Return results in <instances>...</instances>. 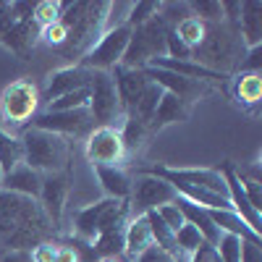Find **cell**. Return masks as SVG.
<instances>
[{
    "instance_id": "60d3db41",
    "label": "cell",
    "mask_w": 262,
    "mask_h": 262,
    "mask_svg": "<svg viewBox=\"0 0 262 262\" xmlns=\"http://www.w3.org/2000/svg\"><path fill=\"white\" fill-rule=\"evenodd\" d=\"M39 42L48 45V48H63L66 42H69V32H66V27L60 24V18L39 29Z\"/></svg>"
},
{
    "instance_id": "cb8c5ba5",
    "label": "cell",
    "mask_w": 262,
    "mask_h": 262,
    "mask_svg": "<svg viewBox=\"0 0 262 262\" xmlns=\"http://www.w3.org/2000/svg\"><path fill=\"white\" fill-rule=\"evenodd\" d=\"M149 247H155V242H152V233H149L147 215L128 217L126 231H123V254L134 262V259H137L142 252H147Z\"/></svg>"
},
{
    "instance_id": "603a6c76",
    "label": "cell",
    "mask_w": 262,
    "mask_h": 262,
    "mask_svg": "<svg viewBox=\"0 0 262 262\" xmlns=\"http://www.w3.org/2000/svg\"><path fill=\"white\" fill-rule=\"evenodd\" d=\"M95 176L111 200H128L131 194V173L123 165H92Z\"/></svg>"
},
{
    "instance_id": "30bf717a",
    "label": "cell",
    "mask_w": 262,
    "mask_h": 262,
    "mask_svg": "<svg viewBox=\"0 0 262 262\" xmlns=\"http://www.w3.org/2000/svg\"><path fill=\"white\" fill-rule=\"evenodd\" d=\"M142 173L158 176L163 181H168L170 186H196V189H207L215 194L228 196V186L221 168H176V165H149V168H139Z\"/></svg>"
},
{
    "instance_id": "681fc988",
    "label": "cell",
    "mask_w": 262,
    "mask_h": 262,
    "mask_svg": "<svg viewBox=\"0 0 262 262\" xmlns=\"http://www.w3.org/2000/svg\"><path fill=\"white\" fill-rule=\"evenodd\" d=\"M55 262H81V254H79L74 247H60V244H58Z\"/></svg>"
},
{
    "instance_id": "277c9868",
    "label": "cell",
    "mask_w": 262,
    "mask_h": 262,
    "mask_svg": "<svg viewBox=\"0 0 262 262\" xmlns=\"http://www.w3.org/2000/svg\"><path fill=\"white\" fill-rule=\"evenodd\" d=\"M37 113H39V90L34 81L16 79L0 95V121H3L0 128L11 131V134L24 131Z\"/></svg>"
},
{
    "instance_id": "7dc6e473",
    "label": "cell",
    "mask_w": 262,
    "mask_h": 262,
    "mask_svg": "<svg viewBox=\"0 0 262 262\" xmlns=\"http://www.w3.org/2000/svg\"><path fill=\"white\" fill-rule=\"evenodd\" d=\"M242 262H262V244L242 238Z\"/></svg>"
},
{
    "instance_id": "d590c367",
    "label": "cell",
    "mask_w": 262,
    "mask_h": 262,
    "mask_svg": "<svg viewBox=\"0 0 262 262\" xmlns=\"http://www.w3.org/2000/svg\"><path fill=\"white\" fill-rule=\"evenodd\" d=\"M90 105V86L86 90H76V92H69L53 102L45 105V111H81V107Z\"/></svg>"
},
{
    "instance_id": "e575fe53",
    "label": "cell",
    "mask_w": 262,
    "mask_h": 262,
    "mask_svg": "<svg viewBox=\"0 0 262 262\" xmlns=\"http://www.w3.org/2000/svg\"><path fill=\"white\" fill-rule=\"evenodd\" d=\"M186 6H189L191 16H196L200 21H212V24L223 21V3L221 0H191Z\"/></svg>"
},
{
    "instance_id": "52a82bcc",
    "label": "cell",
    "mask_w": 262,
    "mask_h": 262,
    "mask_svg": "<svg viewBox=\"0 0 262 262\" xmlns=\"http://www.w3.org/2000/svg\"><path fill=\"white\" fill-rule=\"evenodd\" d=\"M163 55H165V21L155 16L147 24L131 29L121 66L123 69H144V66H149L155 58Z\"/></svg>"
},
{
    "instance_id": "7402d4cb",
    "label": "cell",
    "mask_w": 262,
    "mask_h": 262,
    "mask_svg": "<svg viewBox=\"0 0 262 262\" xmlns=\"http://www.w3.org/2000/svg\"><path fill=\"white\" fill-rule=\"evenodd\" d=\"M189 116H191L189 105H184L179 97L163 92V97L158 102V111H155V116H152V121H149V134H158V131H163V128H168L173 123H184V121H189Z\"/></svg>"
},
{
    "instance_id": "3957f363",
    "label": "cell",
    "mask_w": 262,
    "mask_h": 262,
    "mask_svg": "<svg viewBox=\"0 0 262 262\" xmlns=\"http://www.w3.org/2000/svg\"><path fill=\"white\" fill-rule=\"evenodd\" d=\"M21 147H24V165L37 173H69L71 163V142L66 137L50 134L34 126L21 131Z\"/></svg>"
},
{
    "instance_id": "d6986e66",
    "label": "cell",
    "mask_w": 262,
    "mask_h": 262,
    "mask_svg": "<svg viewBox=\"0 0 262 262\" xmlns=\"http://www.w3.org/2000/svg\"><path fill=\"white\" fill-rule=\"evenodd\" d=\"M37 42H39V27L34 24L32 18L16 21V24L0 37V45H3L6 50H11L13 55H18V58H27L34 50Z\"/></svg>"
},
{
    "instance_id": "ee69618b",
    "label": "cell",
    "mask_w": 262,
    "mask_h": 262,
    "mask_svg": "<svg viewBox=\"0 0 262 262\" xmlns=\"http://www.w3.org/2000/svg\"><path fill=\"white\" fill-rule=\"evenodd\" d=\"M158 215L163 217V223H165L173 233H176V231L186 223V221H184V215H181V210H179L176 205H173V202H170V205H163V207L158 210Z\"/></svg>"
},
{
    "instance_id": "d6a6232c",
    "label": "cell",
    "mask_w": 262,
    "mask_h": 262,
    "mask_svg": "<svg viewBox=\"0 0 262 262\" xmlns=\"http://www.w3.org/2000/svg\"><path fill=\"white\" fill-rule=\"evenodd\" d=\"M147 215V223H149V233H152V242H155V247H160L163 252H176V244H173V233L165 223H163V217L158 215V210H149L144 212Z\"/></svg>"
},
{
    "instance_id": "ab89813d",
    "label": "cell",
    "mask_w": 262,
    "mask_h": 262,
    "mask_svg": "<svg viewBox=\"0 0 262 262\" xmlns=\"http://www.w3.org/2000/svg\"><path fill=\"white\" fill-rule=\"evenodd\" d=\"M217 254H221V262H242V238L223 233L221 242L215 244Z\"/></svg>"
},
{
    "instance_id": "bcb514c9",
    "label": "cell",
    "mask_w": 262,
    "mask_h": 262,
    "mask_svg": "<svg viewBox=\"0 0 262 262\" xmlns=\"http://www.w3.org/2000/svg\"><path fill=\"white\" fill-rule=\"evenodd\" d=\"M29 254H32V262H55L58 244H53V242H42V244L34 247Z\"/></svg>"
},
{
    "instance_id": "f546056e",
    "label": "cell",
    "mask_w": 262,
    "mask_h": 262,
    "mask_svg": "<svg viewBox=\"0 0 262 262\" xmlns=\"http://www.w3.org/2000/svg\"><path fill=\"white\" fill-rule=\"evenodd\" d=\"M233 97L238 105L254 107L262 100V76L259 74H236L233 79Z\"/></svg>"
},
{
    "instance_id": "ac0fdd59",
    "label": "cell",
    "mask_w": 262,
    "mask_h": 262,
    "mask_svg": "<svg viewBox=\"0 0 262 262\" xmlns=\"http://www.w3.org/2000/svg\"><path fill=\"white\" fill-rule=\"evenodd\" d=\"M111 76H113V84H116V92H118L123 113H131L137 100L142 97V92L147 90L149 79L144 76L142 69H123V66H116V69L111 71Z\"/></svg>"
},
{
    "instance_id": "7c38bea8",
    "label": "cell",
    "mask_w": 262,
    "mask_h": 262,
    "mask_svg": "<svg viewBox=\"0 0 262 262\" xmlns=\"http://www.w3.org/2000/svg\"><path fill=\"white\" fill-rule=\"evenodd\" d=\"M84 155L92 165H126L128 160L121 131L113 126H95L86 137Z\"/></svg>"
},
{
    "instance_id": "836d02e7",
    "label": "cell",
    "mask_w": 262,
    "mask_h": 262,
    "mask_svg": "<svg viewBox=\"0 0 262 262\" xmlns=\"http://www.w3.org/2000/svg\"><path fill=\"white\" fill-rule=\"evenodd\" d=\"M160 8H163V3H158V0H139V3L128 6L126 24L131 29H137V27L147 24V21H152L155 16H160Z\"/></svg>"
},
{
    "instance_id": "8d00e7d4",
    "label": "cell",
    "mask_w": 262,
    "mask_h": 262,
    "mask_svg": "<svg viewBox=\"0 0 262 262\" xmlns=\"http://www.w3.org/2000/svg\"><path fill=\"white\" fill-rule=\"evenodd\" d=\"M63 6H66V3H58V0H39V3H34L32 21H34L39 29H42V27H48V24H53V21L60 18Z\"/></svg>"
},
{
    "instance_id": "1f68e13d",
    "label": "cell",
    "mask_w": 262,
    "mask_h": 262,
    "mask_svg": "<svg viewBox=\"0 0 262 262\" xmlns=\"http://www.w3.org/2000/svg\"><path fill=\"white\" fill-rule=\"evenodd\" d=\"M160 97H163V90L158 84H147V90L142 92V97L137 100V105H134V113L139 121H144L147 123V128H149V121H152V116H155V111H158V102H160Z\"/></svg>"
},
{
    "instance_id": "4dcf8cb0",
    "label": "cell",
    "mask_w": 262,
    "mask_h": 262,
    "mask_svg": "<svg viewBox=\"0 0 262 262\" xmlns=\"http://www.w3.org/2000/svg\"><path fill=\"white\" fill-rule=\"evenodd\" d=\"M173 32H176V37L184 42L186 48L196 50L205 42V37H207V24L200 21L196 16H186V18H181L179 24L173 27Z\"/></svg>"
},
{
    "instance_id": "7bdbcfd3",
    "label": "cell",
    "mask_w": 262,
    "mask_h": 262,
    "mask_svg": "<svg viewBox=\"0 0 262 262\" xmlns=\"http://www.w3.org/2000/svg\"><path fill=\"white\" fill-rule=\"evenodd\" d=\"M262 69V45L249 48L244 58H238V74H259Z\"/></svg>"
},
{
    "instance_id": "9c48e42d",
    "label": "cell",
    "mask_w": 262,
    "mask_h": 262,
    "mask_svg": "<svg viewBox=\"0 0 262 262\" xmlns=\"http://www.w3.org/2000/svg\"><path fill=\"white\" fill-rule=\"evenodd\" d=\"M176 189L168 181L149 176V173L137 170V176H131V194H128V215H144L149 210H160L163 205L176 202Z\"/></svg>"
},
{
    "instance_id": "6da1fadb",
    "label": "cell",
    "mask_w": 262,
    "mask_h": 262,
    "mask_svg": "<svg viewBox=\"0 0 262 262\" xmlns=\"http://www.w3.org/2000/svg\"><path fill=\"white\" fill-rule=\"evenodd\" d=\"M53 223L32 196L0 189V247L6 252H32L53 242Z\"/></svg>"
},
{
    "instance_id": "44dd1931",
    "label": "cell",
    "mask_w": 262,
    "mask_h": 262,
    "mask_svg": "<svg viewBox=\"0 0 262 262\" xmlns=\"http://www.w3.org/2000/svg\"><path fill=\"white\" fill-rule=\"evenodd\" d=\"M0 189L37 200V196H39V189H42V173H37V170H32L29 165L21 163V165L13 168L11 173L0 176Z\"/></svg>"
},
{
    "instance_id": "d4e9b609",
    "label": "cell",
    "mask_w": 262,
    "mask_h": 262,
    "mask_svg": "<svg viewBox=\"0 0 262 262\" xmlns=\"http://www.w3.org/2000/svg\"><path fill=\"white\" fill-rule=\"evenodd\" d=\"M128 221H121L102 231L95 242L86 247L90 249V259H107V257H123V231Z\"/></svg>"
},
{
    "instance_id": "484cf974",
    "label": "cell",
    "mask_w": 262,
    "mask_h": 262,
    "mask_svg": "<svg viewBox=\"0 0 262 262\" xmlns=\"http://www.w3.org/2000/svg\"><path fill=\"white\" fill-rule=\"evenodd\" d=\"M176 205L179 210H181V215H184V221L189 223V226H194L196 231L202 233V238L205 242H210V244H217L221 242V231H217V226L210 221V212L205 210V207H196V205H191V202H186V200H181V196H176Z\"/></svg>"
},
{
    "instance_id": "7a4b0ae2",
    "label": "cell",
    "mask_w": 262,
    "mask_h": 262,
    "mask_svg": "<svg viewBox=\"0 0 262 262\" xmlns=\"http://www.w3.org/2000/svg\"><path fill=\"white\" fill-rule=\"evenodd\" d=\"M107 21H111V3H66L60 13V24L69 32V42L63 48L69 53L86 55L92 45L107 32Z\"/></svg>"
},
{
    "instance_id": "f35d334b",
    "label": "cell",
    "mask_w": 262,
    "mask_h": 262,
    "mask_svg": "<svg viewBox=\"0 0 262 262\" xmlns=\"http://www.w3.org/2000/svg\"><path fill=\"white\" fill-rule=\"evenodd\" d=\"M236 176H238V184H242V189H244V194H247L249 205H252L254 210L262 212V181L254 179V176H247V173L238 170V168H236Z\"/></svg>"
},
{
    "instance_id": "2e32d148",
    "label": "cell",
    "mask_w": 262,
    "mask_h": 262,
    "mask_svg": "<svg viewBox=\"0 0 262 262\" xmlns=\"http://www.w3.org/2000/svg\"><path fill=\"white\" fill-rule=\"evenodd\" d=\"M90 79H92V71L84 69L81 63L55 69L48 76V84H45V102H53V100L69 95V92H76V90H86Z\"/></svg>"
},
{
    "instance_id": "74e56055",
    "label": "cell",
    "mask_w": 262,
    "mask_h": 262,
    "mask_svg": "<svg viewBox=\"0 0 262 262\" xmlns=\"http://www.w3.org/2000/svg\"><path fill=\"white\" fill-rule=\"evenodd\" d=\"M202 242H205L202 233L196 231L194 226H189V223H184V226L176 231V236H173V244H176V249H179V252H184L186 257H189L196 247H200Z\"/></svg>"
},
{
    "instance_id": "b9f144b4",
    "label": "cell",
    "mask_w": 262,
    "mask_h": 262,
    "mask_svg": "<svg viewBox=\"0 0 262 262\" xmlns=\"http://www.w3.org/2000/svg\"><path fill=\"white\" fill-rule=\"evenodd\" d=\"M134 262H189V257H186L184 252H179V249L170 254V252H163L160 247H149V249L142 252Z\"/></svg>"
},
{
    "instance_id": "e0dca14e",
    "label": "cell",
    "mask_w": 262,
    "mask_h": 262,
    "mask_svg": "<svg viewBox=\"0 0 262 262\" xmlns=\"http://www.w3.org/2000/svg\"><path fill=\"white\" fill-rule=\"evenodd\" d=\"M221 173H223V179H226V186H228V200H231V207H233V212H238L244 217V223L252 228V231H262V212L259 210H254L252 205H249V200H247V194H244V189H242V184H238V176H236V165L231 163V160H226L223 165H221ZM262 236V233H259Z\"/></svg>"
},
{
    "instance_id": "9a60e30c",
    "label": "cell",
    "mask_w": 262,
    "mask_h": 262,
    "mask_svg": "<svg viewBox=\"0 0 262 262\" xmlns=\"http://www.w3.org/2000/svg\"><path fill=\"white\" fill-rule=\"evenodd\" d=\"M69 191H71L69 173H45V176H42V189H39L37 202L45 210L48 221L53 223L55 231L63 226L66 205H69Z\"/></svg>"
},
{
    "instance_id": "4fadbf2b",
    "label": "cell",
    "mask_w": 262,
    "mask_h": 262,
    "mask_svg": "<svg viewBox=\"0 0 262 262\" xmlns=\"http://www.w3.org/2000/svg\"><path fill=\"white\" fill-rule=\"evenodd\" d=\"M144 76L158 84L163 92L179 97L184 105H196L200 100L210 97L212 92V84H205V81H194V79H186V76H179V74H170V71H163V69H155V66H144Z\"/></svg>"
},
{
    "instance_id": "5b68a950",
    "label": "cell",
    "mask_w": 262,
    "mask_h": 262,
    "mask_svg": "<svg viewBox=\"0 0 262 262\" xmlns=\"http://www.w3.org/2000/svg\"><path fill=\"white\" fill-rule=\"evenodd\" d=\"M128 217L131 215H128L126 200H111V196H105V200H100L95 205H86V207L74 212V236L81 244L90 247L102 231H107L111 226H116L121 221H128Z\"/></svg>"
},
{
    "instance_id": "f1b7e54d",
    "label": "cell",
    "mask_w": 262,
    "mask_h": 262,
    "mask_svg": "<svg viewBox=\"0 0 262 262\" xmlns=\"http://www.w3.org/2000/svg\"><path fill=\"white\" fill-rule=\"evenodd\" d=\"M24 163V147H21V137L11 134V131L0 128V176L11 173Z\"/></svg>"
},
{
    "instance_id": "8992f818",
    "label": "cell",
    "mask_w": 262,
    "mask_h": 262,
    "mask_svg": "<svg viewBox=\"0 0 262 262\" xmlns=\"http://www.w3.org/2000/svg\"><path fill=\"white\" fill-rule=\"evenodd\" d=\"M238 29L231 27V24H223V27H212L207 29V37L200 48H196V63H202L205 69L210 71H217L228 76L233 71V66L238 63L236 53H238V39H236Z\"/></svg>"
},
{
    "instance_id": "5bb4252c",
    "label": "cell",
    "mask_w": 262,
    "mask_h": 262,
    "mask_svg": "<svg viewBox=\"0 0 262 262\" xmlns=\"http://www.w3.org/2000/svg\"><path fill=\"white\" fill-rule=\"evenodd\" d=\"M34 128H42V131H50V134H58V137H81L86 134L95 123H92V116L86 107H81V111H42L32 118Z\"/></svg>"
},
{
    "instance_id": "4316f807",
    "label": "cell",
    "mask_w": 262,
    "mask_h": 262,
    "mask_svg": "<svg viewBox=\"0 0 262 262\" xmlns=\"http://www.w3.org/2000/svg\"><path fill=\"white\" fill-rule=\"evenodd\" d=\"M118 131H121V139H123V147H126V155H128V158L139 155V152L144 149V144L149 142V137H152L149 128H147V123L139 121L134 113H126V116H123Z\"/></svg>"
},
{
    "instance_id": "f6af8a7d",
    "label": "cell",
    "mask_w": 262,
    "mask_h": 262,
    "mask_svg": "<svg viewBox=\"0 0 262 262\" xmlns=\"http://www.w3.org/2000/svg\"><path fill=\"white\" fill-rule=\"evenodd\" d=\"M189 262H221V254H217L215 244L202 242L200 247H196V249L189 254Z\"/></svg>"
},
{
    "instance_id": "ba28073f",
    "label": "cell",
    "mask_w": 262,
    "mask_h": 262,
    "mask_svg": "<svg viewBox=\"0 0 262 262\" xmlns=\"http://www.w3.org/2000/svg\"><path fill=\"white\" fill-rule=\"evenodd\" d=\"M86 111H90V116H92V123H97V126H113V128L121 126L126 113L121 107V100H118L111 71H92L90 105H86Z\"/></svg>"
},
{
    "instance_id": "c3c4849f",
    "label": "cell",
    "mask_w": 262,
    "mask_h": 262,
    "mask_svg": "<svg viewBox=\"0 0 262 262\" xmlns=\"http://www.w3.org/2000/svg\"><path fill=\"white\" fill-rule=\"evenodd\" d=\"M13 24H16V16H13L11 3H8V0H0V37H3Z\"/></svg>"
},
{
    "instance_id": "83f0119b",
    "label": "cell",
    "mask_w": 262,
    "mask_h": 262,
    "mask_svg": "<svg viewBox=\"0 0 262 262\" xmlns=\"http://www.w3.org/2000/svg\"><path fill=\"white\" fill-rule=\"evenodd\" d=\"M207 212H210V221L217 226L221 233H231V236L249 238V242H259L262 244V236L257 231H252L238 212H233V210H207Z\"/></svg>"
},
{
    "instance_id": "ffe728a7",
    "label": "cell",
    "mask_w": 262,
    "mask_h": 262,
    "mask_svg": "<svg viewBox=\"0 0 262 262\" xmlns=\"http://www.w3.org/2000/svg\"><path fill=\"white\" fill-rule=\"evenodd\" d=\"M238 34H242L244 50L262 45V3L259 0H242V13H238Z\"/></svg>"
},
{
    "instance_id": "8fae6325",
    "label": "cell",
    "mask_w": 262,
    "mask_h": 262,
    "mask_svg": "<svg viewBox=\"0 0 262 262\" xmlns=\"http://www.w3.org/2000/svg\"><path fill=\"white\" fill-rule=\"evenodd\" d=\"M131 37V27L128 24H118L111 27L107 32H102V37L92 45V50L86 53L79 63L90 71H113L116 66H121L126 45Z\"/></svg>"
},
{
    "instance_id": "f907efd6",
    "label": "cell",
    "mask_w": 262,
    "mask_h": 262,
    "mask_svg": "<svg viewBox=\"0 0 262 262\" xmlns=\"http://www.w3.org/2000/svg\"><path fill=\"white\" fill-rule=\"evenodd\" d=\"M100 262H123L121 257H107V259H100Z\"/></svg>"
}]
</instances>
